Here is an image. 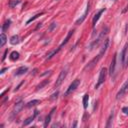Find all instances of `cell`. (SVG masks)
Returning <instances> with one entry per match:
<instances>
[{"label": "cell", "mask_w": 128, "mask_h": 128, "mask_svg": "<svg viewBox=\"0 0 128 128\" xmlns=\"http://www.w3.org/2000/svg\"><path fill=\"white\" fill-rule=\"evenodd\" d=\"M127 48H128V43L124 46L122 52H121V63L123 64V66H125V61H126V52H127Z\"/></svg>", "instance_id": "11"}, {"label": "cell", "mask_w": 128, "mask_h": 128, "mask_svg": "<svg viewBox=\"0 0 128 128\" xmlns=\"http://www.w3.org/2000/svg\"><path fill=\"white\" fill-rule=\"evenodd\" d=\"M101 57H102V56L100 55V54H98V55H97V57L93 58L92 60H91V61H90V62L87 64V65L85 66V68H84V69H85V70H87V69L89 70V69H91V68H93V67L95 66V64H96V63H97V62L99 61V59L101 58Z\"/></svg>", "instance_id": "6"}, {"label": "cell", "mask_w": 128, "mask_h": 128, "mask_svg": "<svg viewBox=\"0 0 128 128\" xmlns=\"http://www.w3.org/2000/svg\"><path fill=\"white\" fill-rule=\"evenodd\" d=\"M88 101H89V95L85 94L83 96V107H84V109H86L88 107Z\"/></svg>", "instance_id": "18"}, {"label": "cell", "mask_w": 128, "mask_h": 128, "mask_svg": "<svg viewBox=\"0 0 128 128\" xmlns=\"http://www.w3.org/2000/svg\"><path fill=\"white\" fill-rule=\"evenodd\" d=\"M19 3H20V0H11V2H10L9 5H10L11 8H13V7L16 6L17 4H19Z\"/></svg>", "instance_id": "24"}, {"label": "cell", "mask_w": 128, "mask_h": 128, "mask_svg": "<svg viewBox=\"0 0 128 128\" xmlns=\"http://www.w3.org/2000/svg\"><path fill=\"white\" fill-rule=\"evenodd\" d=\"M112 118H113V113H111V114H110V116H109V118H108V123H107L106 127H110V126H111V121H112Z\"/></svg>", "instance_id": "26"}, {"label": "cell", "mask_w": 128, "mask_h": 128, "mask_svg": "<svg viewBox=\"0 0 128 128\" xmlns=\"http://www.w3.org/2000/svg\"><path fill=\"white\" fill-rule=\"evenodd\" d=\"M79 84H80V79H75L74 81L72 82V83L69 85V87H68V89H67V91L65 92V96H68L69 94H71L73 91H75L76 90V88H78V86H79Z\"/></svg>", "instance_id": "2"}, {"label": "cell", "mask_w": 128, "mask_h": 128, "mask_svg": "<svg viewBox=\"0 0 128 128\" xmlns=\"http://www.w3.org/2000/svg\"><path fill=\"white\" fill-rule=\"evenodd\" d=\"M117 55L115 54V55L113 56V59L111 61V64H110V70H109V74H110V76H113L114 75V72H115V66H116V57Z\"/></svg>", "instance_id": "8"}, {"label": "cell", "mask_w": 128, "mask_h": 128, "mask_svg": "<svg viewBox=\"0 0 128 128\" xmlns=\"http://www.w3.org/2000/svg\"><path fill=\"white\" fill-rule=\"evenodd\" d=\"M88 12H89V3H87V7H86V10H85V12H84V14L82 15V17H81V18H79V19H78V20H77V21L75 22V24H77V25L81 24L82 22L84 21V19L86 18V16H87Z\"/></svg>", "instance_id": "10"}, {"label": "cell", "mask_w": 128, "mask_h": 128, "mask_svg": "<svg viewBox=\"0 0 128 128\" xmlns=\"http://www.w3.org/2000/svg\"><path fill=\"white\" fill-rule=\"evenodd\" d=\"M6 41H7V37H6V35L4 34V33H2L1 35H0V47H3L4 45H5Z\"/></svg>", "instance_id": "16"}, {"label": "cell", "mask_w": 128, "mask_h": 128, "mask_svg": "<svg viewBox=\"0 0 128 128\" xmlns=\"http://www.w3.org/2000/svg\"><path fill=\"white\" fill-rule=\"evenodd\" d=\"M55 110V108H53L52 109V111L49 113V115L46 117V119H45V123H44V126L45 127H47L48 126V124H49V122H50V119H51V116H52V113H53V111Z\"/></svg>", "instance_id": "21"}, {"label": "cell", "mask_w": 128, "mask_h": 128, "mask_svg": "<svg viewBox=\"0 0 128 128\" xmlns=\"http://www.w3.org/2000/svg\"><path fill=\"white\" fill-rule=\"evenodd\" d=\"M107 32H108V28H107V27H105V28L102 30V32H101V34H100V36H99V37H98L97 39H96L95 41H93L92 43H91V45H90V50H93L94 48H96V47L98 46V45H99V43H100V42H101V41H102L103 37H104V36L107 34Z\"/></svg>", "instance_id": "1"}, {"label": "cell", "mask_w": 128, "mask_h": 128, "mask_svg": "<svg viewBox=\"0 0 128 128\" xmlns=\"http://www.w3.org/2000/svg\"><path fill=\"white\" fill-rule=\"evenodd\" d=\"M122 111L124 112L125 114H128V107H123L122 108Z\"/></svg>", "instance_id": "29"}, {"label": "cell", "mask_w": 128, "mask_h": 128, "mask_svg": "<svg viewBox=\"0 0 128 128\" xmlns=\"http://www.w3.org/2000/svg\"><path fill=\"white\" fill-rule=\"evenodd\" d=\"M54 27H56V23H52L51 26H50L49 28H48V31H49V32H50V31H52V30L54 29Z\"/></svg>", "instance_id": "27"}, {"label": "cell", "mask_w": 128, "mask_h": 128, "mask_svg": "<svg viewBox=\"0 0 128 128\" xmlns=\"http://www.w3.org/2000/svg\"><path fill=\"white\" fill-rule=\"evenodd\" d=\"M42 14H44V13H43V12H42V13H40V14H36L35 16H33V17H32V18H30V19H29V20H27V22H26V23H27V24H29V23H30V22H32V21H34L35 19H37V18H38V17H39L40 15H42Z\"/></svg>", "instance_id": "23"}, {"label": "cell", "mask_w": 128, "mask_h": 128, "mask_svg": "<svg viewBox=\"0 0 128 128\" xmlns=\"http://www.w3.org/2000/svg\"><path fill=\"white\" fill-rule=\"evenodd\" d=\"M19 42V37H18V35H13L12 37L10 38V43L12 45H15Z\"/></svg>", "instance_id": "19"}, {"label": "cell", "mask_w": 128, "mask_h": 128, "mask_svg": "<svg viewBox=\"0 0 128 128\" xmlns=\"http://www.w3.org/2000/svg\"><path fill=\"white\" fill-rule=\"evenodd\" d=\"M5 70H7V68H4V69H2V70H1V72H0V73H1V74H3L4 71H5Z\"/></svg>", "instance_id": "31"}, {"label": "cell", "mask_w": 128, "mask_h": 128, "mask_svg": "<svg viewBox=\"0 0 128 128\" xmlns=\"http://www.w3.org/2000/svg\"><path fill=\"white\" fill-rule=\"evenodd\" d=\"M10 23H11V21L10 20H8V21H6L5 22V23H4V25H3V27H2V30L3 31H5L7 28H8V27L9 26H10Z\"/></svg>", "instance_id": "25"}, {"label": "cell", "mask_w": 128, "mask_h": 128, "mask_svg": "<svg viewBox=\"0 0 128 128\" xmlns=\"http://www.w3.org/2000/svg\"><path fill=\"white\" fill-rule=\"evenodd\" d=\"M108 45H109V39H105L104 40V43H103V45H102V48H101V51H100V55H103V54L106 52V50H107V48H108Z\"/></svg>", "instance_id": "15"}, {"label": "cell", "mask_w": 128, "mask_h": 128, "mask_svg": "<svg viewBox=\"0 0 128 128\" xmlns=\"http://www.w3.org/2000/svg\"><path fill=\"white\" fill-rule=\"evenodd\" d=\"M126 9H128V6H127V8H126Z\"/></svg>", "instance_id": "32"}, {"label": "cell", "mask_w": 128, "mask_h": 128, "mask_svg": "<svg viewBox=\"0 0 128 128\" xmlns=\"http://www.w3.org/2000/svg\"><path fill=\"white\" fill-rule=\"evenodd\" d=\"M104 11H105V8H102L100 11H98L97 14H95V15H94V17H93V20H92V27H95L96 23H97V21L99 20L100 16L102 15V13H103Z\"/></svg>", "instance_id": "9"}, {"label": "cell", "mask_w": 128, "mask_h": 128, "mask_svg": "<svg viewBox=\"0 0 128 128\" xmlns=\"http://www.w3.org/2000/svg\"><path fill=\"white\" fill-rule=\"evenodd\" d=\"M27 70H28V68H27L26 66H21V67H19V68H18V69L16 70L15 75H16V76L23 75L24 73H26V72H27Z\"/></svg>", "instance_id": "14"}, {"label": "cell", "mask_w": 128, "mask_h": 128, "mask_svg": "<svg viewBox=\"0 0 128 128\" xmlns=\"http://www.w3.org/2000/svg\"><path fill=\"white\" fill-rule=\"evenodd\" d=\"M106 74H107V69H106V68H102L101 71H100V74H99L98 82H97V84L95 85V88H98L99 86L105 81V78H106Z\"/></svg>", "instance_id": "3"}, {"label": "cell", "mask_w": 128, "mask_h": 128, "mask_svg": "<svg viewBox=\"0 0 128 128\" xmlns=\"http://www.w3.org/2000/svg\"><path fill=\"white\" fill-rule=\"evenodd\" d=\"M48 83H49V80H44V81L41 82L40 84H38V85H37V87H36V89H37V90L42 89V88L44 87V86H46Z\"/></svg>", "instance_id": "22"}, {"label": "cell", "mask_w": 128, "mask_h": 128, "mask_svg": "<svg viewBox=\"0 0 128 128\" xmlns=\"http://www.w3.org/2000/svg\"><path fill=\"white\" fill-rule=\"evenodd\" d=\"M57 95H58V92H56V93H54L51 97H50V100H54L55 98H57Z\"/></svg>", "instance_id": "28"}, {"label": "cell", "mask_w": 128, "mask_h": 128, "mask_svg": "<svg viewBox=\"0 0 128 128\" xmlns=\"http://www.w3.org/2000/svg\"><path fill=\"white\" fill-rule=\"evenodd\" d=\"M10 60H12V61H16L18 58H19V53L18 52H16V51H13V52H11V54H10Z\"/></svg>", "instance_id": "17"}, {"label": "cell", "mask_w": 128, "mask_h": 128, "mask_svg": "<svg viewBox=\"0 0 128 128\" xmlns=\"http://www.w3.org/2000/svg\"><path fill=\"white\" fill-rule=\"evenodd\" d=\"M66 75H67V70H66V69H65V70H62V71L60 72V74H59L58 78H57V80H56V82H55V87H58V86L62 83L63 80L65 79Z\"/></svg>", "instance_id": "5"}, {"label": "cell", "mask_w": 128, "mask_h": 128, "mask_svg": "<svg viewBox=\"0 0 128 128\" xmlns=\"http://www.w3.org/2000/svg\"><path fill=\"white\" fill-rule=\"evenodd\" d=\"M24 107V102L23 101H19V102H17L15 105H14V108H13V115H16V114H18L21 110H22V108Z\"/></svg>", "instance_id": "7"}, {"label": "cell", "mask_w": 128, "mask_h": 128, "mask_svg": "<svg viewBox=\"0 0 128 128\" xmlns=\"http://www.w3.org/2000/svg\"><path fill=\"white\" fill-rule=\"evenodd\" d=\"M73 33H74V30H70L69 32H68V34H67V36H66V38L64 39V41H63V42H62V44H61L60 46L58 47V49H59V50H60V49H61V48H62V47L64 46V45H65V44H66V43L68 42V41H69V39L71 38V36L73 35Z\"/></svg>", "instance_id": "12"}, {"label": "cell", "mask_w": 128, "mask_h": 128, "mask_svg": "<svg viewBox=\"0 0 128 128\" xmlns=\"http://www.w3.org/2000/svg\"><path fill=\"white\" fill-rule=\"evenodd\" d=\"M127 92H128V79L126 80L125 83L122 85V87L120 88L119 92H118V93H117V95H116V98H117V99L121 98L122 96H124V95H125Z\"/></svg>", "instance_id": "4"}, {"label": "cell", "mask_w": 128, "mask_h": 128, "mask_svg": "<svg viewBox=\"0 0 128 128\" xmlns=\"http://www.w3.org/2000/svg\"><path fill=\"white\" fill-rule=\"evenodd\" d=\"M37 115H38V110H35V111H34V115H33V116H31V117H29V118H27V119L23 122V126H27V125H29L30 123L35 119V117L37 116Z\"/></svg>", "instance_id": "13"}, {"label": "cell", "mask_w": 128, "mask_h": 128, "mask_svg": "<svg viewBox=\"0 0 128 128\" xmlns=\"http://www.w3.org/2000/svg\"><path fill=\"white\" fill-rule=\"evenodd\" d=\"M7 52H8V50H6V51H5V53H4V56H3V58H2V60H4V59H5V57H6V54H7Z\"/></svg>", "instance_id": "30"}, {"label": "cell", "mask_w": 128, "mask_h": 128, "mask_svg": "<svg viewBox=\"0 0 128 128\" xmlns=\"http://www.w3.org/2000/svg\"><path fill=\"white\" fill-rule=\"evenodd\" d=\"M40 103H41L40 100H32V101H30V102L27 103L26 106H27V107H32V106H36V105H38V104H40Z\"/></svg>", "instance_id": "20"}]
</instances>
